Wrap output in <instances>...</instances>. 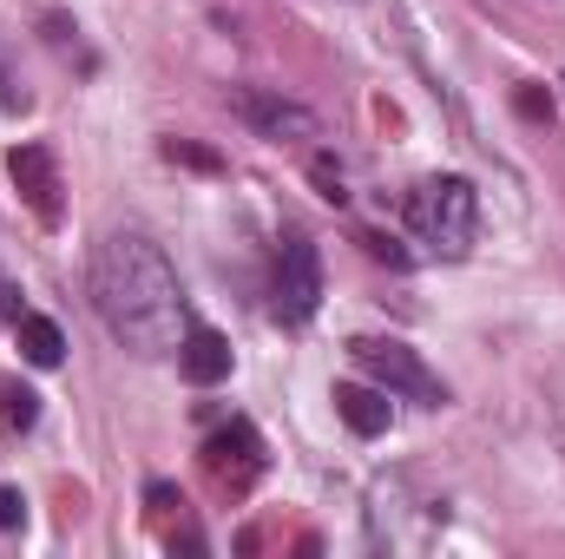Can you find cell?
I'll return each mask as SVG.
<instances>
[{
  "label": "cell",
  "mask_w": 565,
  "mask_h": 559,
  "mask_svg": "<svg viewBox=\"0 0 565 559\" xmlns=\"http://www.w3.org/2000/svg\"><path fill=\"white\" fill-rule=\"evenodd\" d=\"M309 178H316V191H322L329 204H349V178H342V165H335L329 151H316V158H309Z\"/></svg>",
  "instance_id": "cell-12"
},
{
  "label": "cell",
  "mask_w": 565,
  "mask_h": 559,
  "mask_svg": "<svg viewBox=\"0 0 565 559\" xmlns=\"http://www.w3.org/2000/svg\"><path fill=\"white\" fill-rule=\"evenodd\" d=\"M204 467H211L217 481H231V487L257 481V474H264V441H257V428H250V421L217 428V434L204 441Z\"/></svg>",
  "instance_id": "cell-7"
},
{
  "label": "cell",
  "mask_w": 565,
  "mask_h": 559,
  "mask_svg": "<svg viewBox=\"0 0 565 559\" xmlns=\"http://www.w3.org/2000/svg\"><path fill=\"white\" fill-rule=\"evenodd\" d=\"M362 251H369V257H382V264H395V271H408V264H415V257H408L395 238H382V231H362Z\"/></svg>",
  "instance_id": "cell-14"
},
{
  "label": "cell",
  "mask_w": 565,
  "mask_h": 559,
  "mask_svg": "<svg viewBox=\"0 0 565 559\" xmlns=\"http://www.w3.org/2000/svg\"><path fill=\"white\" fill-rule=\"evenodd\" d=\"M0 316H13V323H20V289H13L7 277H0Z\"/></svg>",
  "instance_id": "cell-17"
},
{
  "label": "cell",
  "mask_w": 565,
  "mask_h": 559,
  "mask_svg": "<svg viewBox=\"0 0 565 559\" xmlns=\"http://www.w3.org/2000/svg\"><path fill=\"white\" fill-rule=\"evenodd\" d=\"M0 421H7V428H33V421H40V395L20 389V382H0Z\"/></svg>",
  "instance_id": "cell-11"
},
{
  "label": "cell",
  "mask_w": 565,
  "mask_h": 559,
  "mask_svg": "<svg viewBox=\"0 0 565 559\" xmlns=\"http://www.w3.org/2000/svg\"><path fill=\"white\" fill-rule=\"evenodd\" d=\"M520 113H526V119H553V93H540V86H520Z\"/></svg>",
  "instance_id": "cell-15"
},
{
  "label": "cell",
  "mask_w": 565,
  "mask_h": 559,
  "mask_svg": "<svg viewBox=\"0 0 565 559\" xmlns=\"http://www.w3.org/2000/svg\"><path fill=\"white\" fill-rule=\"evenodd\" d=\"M7 171H13V184H20V198L33 204V218L40 224H60V158H53V145H13V158H7Z\"/></svg>",
  "instance_id": "cell-6"
},
{
  "label": "cell",
  "mask_w": 565,
  "mask_h": 559,
  "mask_svg": "<svg viewBox=\"0 0 565 559\" xmlns=\"http://www.w3.org/2000/svg\"><path fill=\"white\" fill-rule=\"evenodd\" d=\"M224 106H231V119H237V126H250L257 139H270V145L316 139V113H309L302 99L277 93V86H231V93H224Z\"/></svg>",
  "instance_id": "cell-5"
},
{
  "label": "cell",
  "mask_w": 565,
  "mask_h": 559,
  "mask_svg": "<svg viewBox=\"0 0 565 559\" xmlns=\"http://www.w3.org/2000/svg\"><path fill=\"white\" fill-rule=\"evenodd\" d=\"M164 158L171 165H191V171H224L217 151H204V145H191V139H164Z\"/></svg>",
  "instance_id": "cell-13"
},
{
  "label": "cell",
  "mask_w": 565,
  "mask_h": 559,
  "mask_svg": "<svg viewBox=\"0 0 565 559\" xmlns=\"http://www.w3.org/2000/svg\"><path fill=\"white\" fill-rule=\"evenodd\" d=\"M26 520V500H20V487H0V527H20Z\"/></svg>",
  "instance_id": "cell-16"
},
{
  "label": "cell",
  "mask_w": 565,
  "mask_h": 559,
  "mask_svg": "<svg viewBox=\"0 0 565 559\" xmlns=\"http://www.w3.org/2000/svg\"><path fill=\"white\" fill-rule=\"evenodd\" d=\"M349 356H355V369H362L369 382H382L388 395H408V402H427V409L447 402V382L427 369L408 342H395V336H355Z\"/></svg>",
  "instance_id": "cell-3"
},
{
  "label": "cell",
  "mask_w": 565,
  "mask_h": 559,
  "mask_svg": "<svg viewBox=\"0 0 565 559\" xmlns=\"http://www.w3.org/2000/svg\"><path fill=\"white\" fill-rule=\"evenodd\" d=\"M335 415H342L349 434L375 441V434H388L395 402H388V389H382V382H335Z\"/></svg>",
  "instance_id": "cell-9"
},
{
  "label": "cell",
  "mask_w": 565,
  "mask_h": 559,
  "mask_svg": "<svg viewBox=\"0 0 565 559\" xmlns=\"http://www.w3.org/2000/svg\"><path fill=\"white\" fill-rule=\"evenodd\" d=\"M20 356H26L33 369H60V362H66V329H60L53 316L20 309Z\"/></svg>",
  "instance_id": "cell-10"
},
{
  "label": "cell",
  "mask_w": 565,
  "mask_h": 559,
  "mask_svg": "<svg viewBox=\"0 0 565 559\" xmlns=\"http://www.w3.org/2000/svg\"><path fill=\"white\" fill-rule=\"evenodd\" d=\"M93 309L132 356H178L191 309L171 257L145 231H106L93 251Z\"/></svg>",
  "instance_id": "cell-1"
},
{
  "label": "cell",
  "mask_w": 565,
  "mask_h": 559,
  "mask_svg": "<svg viewBox=\"0 0 565 559\" xmlns=\"http://www.w3.org/2000/svg\"><path fill=\"white\" fill-rule=\"evenodd\" d=\"M178 376H184L191 389H217V382H231V342H224L217 329L191 323L184 342H178Z\"/></svg>",
  "instance_id": "cell-8"
},
{
  "label": "cell",
  "mask_w": 565,
  "mask_h": 559,
  "mask_svg": "<svg viewBox=\"0 0 565 559\" xmlns=\"http://www.w3.org/2000/svg\"><path fill=\"white\" fill-rule=\"evenodd\" d=\"M270 309H277L282 329H302L316 309H322V251L289 231L277 244V264H270Z\"/></svg>",
  "instance_id": "cell-4"
},
{
  "label": "cell",
  "mask_w": 565,
  "mask_h": 559,
  "mask_svg": "<svg viewBox=\"0 0 565 559\" xmlns=\"http://www.w3.org/2000/svg\"><path fill=\"white\" fill-rule=\"evenodd\" d=\"M408 224H415V238H422L427 251L467 257L473 238H480V191H473L467 178H454V171L422 178L415 198H408Z\"/></svg>",
  "instance_id": "cell-2"
}]
</instances>
